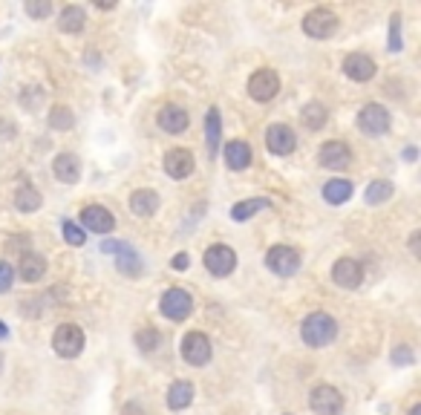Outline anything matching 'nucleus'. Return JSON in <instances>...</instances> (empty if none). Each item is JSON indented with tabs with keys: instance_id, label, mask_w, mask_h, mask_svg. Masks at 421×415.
Returning a JSON list of instances; mask_svg holds the SVG:
<instances>
[{
	"instance_id": "nucleus-1",
	"label": "nucleus",
	"mask_w": 421,
	"mask_h": 415,
	"mask_svg": "<svg viewBox=\"0 0 421 415\" xmlns=\"http://www.w3.org/2000/svg\"><path fill=\"white\" fill-rule=\"evenodd\" d=\"M301 338H303L306 346L323 349V346H329L335 338H338V323H335V317H329V314H323V312H315V314H309V317L303 320Z\"/></svg>"
},
{
	"instance_id": "nucleus-2",
	"label": "nucleus",
	"mask_w": 421,
	"mask_h": 415,
	"mask_svg": "<svg viewBox=\"0 0 421 415\" xmlns=\"http://www.w3.org/2000/svg\"><path fill=\"white\" fill-rule=\"evenodd\" d=\"M266 266L277 277H291V274H298V268H301V251H298V248H291V245H274V248H269V254H266Z\"/></svg>"
},
{
	"instance_id": "nucleus-3",
	"label": "nucleus",
	"mask_w": 421,
	"mask_h": 415,
	"mask_svg": "<svg viewBox=\"0 0 421 415\" xmlns=\"http://www.w3.org/2000/svg\"><path fill=\"white\" fill-rule=\"evenodd\" d=\"M52 349L61 358H78L84 349V331L75 323H64L55 329V338H52Z\"/></svg>"
},
{
	"instance_id": "nucleus-4",
	"label": "nucleus",
	"mask_w": 421,
	"mask_h": 415,
	"mask_svg": "<svg viewBox=\"0 0 421 415\" xmlns=\"http://www.w3.org/2000/svg\"><path fill=\"white\" fill-rule=\"evenodd\" d=\"M280 93V75L274 69H257L248 78V96L254 101H271Z\"/></svg>"
},
{
	"instance_id": "nucleus-5",
	"label": "nucleus",
	"mask_w": 421,
	"mask_h": 415,
	"mask_svg": "<svg viewBox=\"0 0 421 415\" xmlns=\"http://www.w3.org/2000/svg\"><path fill=\"white\" fill-rule=\"evenodd\" d=\"M338 15L335 12H329V9H312L306 18H303V32L309 35V38H318V40H323V38H332L335 32H338Z\"/></svg>"
},
{
	"instance_id": "nucleus-6",
	"label": "nucleus",
	"mask_w": 421,
	"mask_h": 415,
	"mask_svg": "<svg viewBox=\"0 0 421 415\" xmlns=\"http://www.w3.org/2000/svg\"><path fill=\"white\" fill-rule=\"evenodd\" d=\"M193 309V297L185 292V288H167L162 295V303H159V312L171 320H185Z\"/></svg>"
},
{
	"instance_id": "nucleus-7",
	"label": "nucleus",
	"mask_w": 421,
	"mask_h": 415,
	"mask_svg": "<svg viewBox=\"0 0 421 415\" xmlns=\"http://www.w3.org/2000/svg\"><path fill=\"white\" fill-rule=\"evenodd\" d=\"M205 268L214 274V277H228L234 268H237V254H234V248L228 245H211L208 251H205Z\"/></svg>"
},
{
	"instance_id": "nucleus-8",
	"label": "nucleus",
	"mask_w": 421,
	"mask_h": 415,
	"mask_svg": "<svg viewBox=\"0 0 421 415\" xmlns=\"http://www.w3.org/2000/svg\"><path fill=\"white\" fill-rule=\"evenodd\" d=\"M358 127L366 133V136H384L390 130V113L387 107L381 104H366L361 113H358Z\"/></svg>"
},
{
	"instance_id": "nucleus-9",
	"label": "nucleus",
	"mask_w": 421,
	"mask_h": 415,
	"mask_svg": "<svg viewBox=\"0 0 421 415\" xmlns=\"http://www.w3.org/2000/svg\"><path fill=\"white\" fill-rule=\"evenodd\" d=\"M182 358L191 366H205L211 360V341L202 331H188L182 338Z\"/></svg>"
},
{
	"instance_id": "nucleus-10",
	"label": "nucleus",
	"mask_w": 421,
	"mask_h": 415,
	"mask_svg": "<svg viewBox=\"0 0 421 415\" xmlns=\"http://www.w3.org/2000/svg\"><path fill=\"white\" fill-rule=\"evenodd\" d=\"M309 407H312L318 415H341V409H344V398H341V392L335 390V387L320 384V387L312 390V395H309Z\"/></svg>"
},
{
	"instance_id": "nucleus-11",
	"label": "nucleus",
	"mask_w": 421,
	"mask_h": 415,
	"mask_svg": "<svg viewBox=\"0 0 421 415\" xmlns=\"http://www.w3.org/2000/svg\"><path fill=\"white\" fill-rule=\"evenodd\" d=\"M266 147L274 156H288V153H294V147H298V136H294V130L288 124H271L266 130Z\"/></svg>"
},
{
	"instance_id": "nucleus-12",
	"label": "nucleus",
	"mask_w": 421,
	"mask_h": 415,
	"mask_svg": "<svg viewBox=\"0 0 421 415\" xmlns=\"http://www.w3.org/2000/svg\"><path fill=\"white\" fill-rule=\"evenodd\" d=\"M196 168V161H193V153L185 150V147H174V150H167L164 153V174L171 176V179H185L191 176Z\"/></svg>"
},
{
	"instance_id": "nucleus-13",
	"label": "nucleus",
	"mask_w": 421,
	"mask_h": 415,
	"mask_svg": "<svg viewBox=\"0 0 421 415\" xmlns=\"http://www.w3.org/2000/svg\"><path fill=\"white\" fill-rule=\"evenodd\" d=\"M318 161L329 171H344L352 164V150L344 144V142H326L320 150H318Z\"/></svg>"
},
{
	"instance_id": "nucleus-14",
	"label": "nucleus",
	"mask_w": 421,
	"mask_h": 415,
	"mask_svg": "<svg viewBox=\"0 0 421 415\" xmlns=\"http://www.w3.org/2000/svg\"><path fill=\"white\" fill-rule=\"evenodd\" d=\"M332 280H335V285H341V288H358L364 283V268H361L358 260L344 257V260H338L332 266Z\"/></svg>"
},
{
	"instance_id": "nucleus-15",
	"label": "nucleus",
	"mask_w": 421,
	"mask_h": 415,
	"mask_svg": "<svg viewBox=\"0 0 421 415\" xmlns=\"http://www.w3.org/2000/svg\"><path fill=\"white\" fill-rule=\"evenodd\" d=\"M81 225L87 228V231H96V234H110L113 228H116V220H113V214L107 211V208H101V205H87L81 211Z\"/></svg>"
},
{
	"instance_id": "nucleus-16",
	"label": "nucleus",
	"mask_w": 421,
	"mask_h": 415,
	"mask_svg": "<svg viewBox=\"0 0 421 415\" xmlns=\"http://www.w3.org/2000/svg\"><path fill=\"white\" fill-rule=\"evenodd\" d=\"M156 121H159V127L164 133H182V130H188V113L182 107H176V104L162 107L159 115H156Z\"/></svg>"
},
{
	"instance_id": "nucleus-17",
	"label": "nucleus",
	"mask_w": 421,
	"mask_h": 415,
	"mask_svg": "<svg viewBox=\"0 0 421 415\" xmlns=\"http://www.w3.org/2000/svg\"><path fill=\"white\" fill-rule=\"evenodd\" d=\"M52 174H55L61 182L75 185V182L81 179V161H78V156H72V153H61V156H55V161H52Z\"/></svg>"
},
{
	"instance_id": "nucleus-18",
	"label": "nucleus",
	"mask_w": 421,
	"mask_h": 415,
	"mask_svg": "<svg viewBox=\"0 0 421 415\" xmlns=\"http://www.w3.org/2000/svg\"><path fill=\"white\" fill-rule=\"evenodd\" d=\"M344 72L352 78V81H369L375 75V61L369 55H361V52H352L347 55L344 61Z\"/></svg>"
},
{
	"instance_id": "nucleus-19",
	"label": "nucleus",
	"mask_w": 421,
	"mask_h": 415,
	"mask_svg": "<svg viewBox=\"0 0 421 415\" xmlns=\"http://www.w3.org/2000/svg\"><path fill=\"white\" fill-rule=\"evenodd\" d=\"M159 208H162V199H159V193L150 191V188L136 191V193L130 196V211H133L136 217H153Z\"/></svg>"
},
{
	"instance_id": "nucleus-20",
	"label": "nucleus",
	"mask_w": 421,
	"mask_h": 415,
	"mask_svg": "<svg viewBox=\"0 0 421 415\" xmlns=\"http://www.w3.org/2000/svg\"><path fill=\"white\" fill-rule=\"evenodd\" d=\"M223 139V115L217 107H211L205 115V142H208V156H217Z\"/></svg>"
},
{
	"instance_id": "nucleus-21",
	"label": "nucleus",
	"mask_w": 421,
	"mask_h": 415,
	"mask_svg": "<svg viewBox=\"0 0 421 415\" xmlns=\"http://www.w3.org/2000/svg\"><path fill=\"white\" fill-rule=\"evenodd\" d=\"M18 271H21V280H26V283H38L40 277H47V260L40 257V254L26 251V254L21 257Z\"/></svg>"
},
{
	"instance_id": "nucleus-22",
	"label": "nucleus",
	"mask_w": 421,
	"mask_h": 415,
	"mask_svg": "<svg viewBox=\"0 0 421 415\" xmlns=\"http://www.w3.org/2000/svg\"><path fill=\"white\" fill-rule=\"evenodd\" d=\"M223 156H225V164L231 171H245L251 164V147L245 142H228Z\"/></svg>"
},
{
	"instance_id": "nucleus-23",
	"label": "nucleus",
	"mask_w": 421,
	"mask_h": 415,
	"mask_svg": "<svg viewBox=\"0 0 421 415\" xmlns=\"http://www.w3.org/2000/svg\"><path fill=\"white\" fill-rule=\"evenodd\" d=\"M58 26H61V32L78 35V32H84V26H87V12L81 6H64L58 15Z\"/></svg>"
},
{
	"instance_id": "nucleus-24",
	"label": "nucleus",
	"mask_w": 421,
	"mask_h": 415,
	"mask_svg": "<svg viewBox=\"0 0 421 415\" xmlns=\"http://www.w3.org/2000/svg\"><path fill=\"white\" fill-rule=\"evenodd\" d=\"M352 193H355V188H352V182H347V179H329V182L323 185V199H326L329 205H344L347 199H352Z\"/></svg>"
},
{
	"instance_id": "nucleus-25",
	"label": "nucleus",
	"mask_w": 421,
	"mask_h": 415,
	"mask_svg": "<svg viewBox=\"0 0 421 415\" xmlns=\"http://www.w3.org/2000/svg\"><path fill=\"white\" fill-rule=\"evenodd\" d=\"M193 401V384L191 381H176L167 390V407L171 409H185Z\"/></svg>"
},
{
	"instance_id": "nucleus-26",
	"label": "nucleus",
	"mask_w": 421,
	"mask_h": 415,
	"mask_svg": "<svg viewBox=\"0 0 421 415\" xmlns=\"http://www.w3.org/2000/svg\"><path fill=\"white\" fill-rule=\"evenodd\" d=\"M116 266H118L121 274H128V277H139V274H142V257L133 251L130 245H121V248H118Z\"/></svg>"
},
{
	"instance_id": "nucleus-27",
	"label": "nucleus",
	"mask_w": 421,
	"mask_h": 415,
	"mask_svg": "<svg viewBox=\"0 0 421 415\" xmlns=\"http://www.w3.org/2000/svg\"><path fill=\"white\" fill-rule=\"evenodd\" d=\"M271 202L269 199H242V202H237L234 208H231V220L234 222H245V220H251L254 214H260L263 208H269Z\"/></svg>"
},
{
	"instance_id": "nucleus-28",
	"label": "nucleus",
	"mask_w": 421,
	"mask_h": 415,
	"mask_svg": "<svg viewBox=\"0 0 421 415\" xmlns=\"http://www.w3.org/2000/svg\"><path fill=\"white\" fill-rule=\"evenodd\" d=\"M40 205H44V196H40L32 185H23V188L15 193V208H18V211H23V214H35Z\"/></svg>"
},
{
	"instance_id": "nucleus-29",
	"label": "nucleus",
	"mask_w": 421,
	"mask_h": 415,
	"mask_svg": "<svg viewBox=\"0 0 421 415\" xmlns=\"http://www.w3.org/2000/svg\"><path fill=\"white\" fill-rule=\"evenodd\" d=\"M301 118H303V124H306L309 130H320L323 124L329 121V110H326L320 101H312V104H306V107H303Z\"/></svg>"
},
{
	"instance_id": "nucleus-30",
	"label": "nucleus",
	"mask_w": 421,
	"mask_h": 415,
	"mask_svg": "<svg viewBox=\"0 0 421 415\" xmlns=\"http://www.w3.org/2000/svg\"><path fill=\"white\" fill-rule=\"evenodd\" d=\"M393 193H395L393 182H387V179H378V182H372V185L366 188V202H369V205H381V202H387Z\"/></svg>"
},
{
	"instance_id": "nucleus-31",
	"label": "nucleus",
	"mask_w": 421,
	"mask_h": 415,
	"mask_svg": "<svg viewBox=\"0 0 421 415\" xmlns=\"http://www.w3.org/2000/svg\"><path fill=\"white\" fill-rule=\"evenodd\" d=\"M50 124H52L55 130H69L72 124H75V115H72L69 107L58 104V107H52V113H50Z\"/></svg>"
},
{
	"instance_id": "nucleus-32",
	"label": "nucleus",
	"mask_w": 421,
	"mask_h": 415,
	"mask_svg": "<svg viewBox=\"0 0 421 415\" xmlns=\"http://www.w3.org/2000/svg\"><path fill=\"white\" fill-rule=\"evenodd\" d=\"M136 346L142 352H156L162 346V335L156 329H142V331H136Z\"/></svg>"
},
{
	"instance_id": "nucleus-33",
	"label": "nucleus",
	"mask_w": 421,
	"mask_h": 415,
	"mask_svg": "<svg viewBox=\"0 0 421 415\" xmlns=\"http://www.w3.org/2000/svg\"><path fill=\"white\" fill-rule=\"evenodd\" d=\"M61 228H64V239H67L69 245H75V248H81L84 242H87V231H84L81 225H75V222H69V220H67V222H64Z\"/></svg>"
},
{
	"instance_id": "nucleus-34",
	"label": "nucleus",
	"mask_w": 421,
	"mask_h": 415,
	"mask_svg": "<svg viewBox=\"0 0 421 415\" xmlns=\"http://www.w3.org/2000/svg\"><path fill=\"white\" fill-rule=\"evenodd\" d=\"M390 52H401V15L390 18Z\"/></svg>"
},
{
	"instance_id": "nucleus-35",
	"label": "nucleus",
	"mask_w": 421,
	"mask_h": 415,
	"mask_svg": "<svg viewBox=\"0 0 421 415\" xmlns=\"http://www.w3.org/2000/svg\"><path fill=\"white\" fill-rule=\"evenodd\" d=\"M12 280H15V271H12V266H9L6 260H0V295H4V292H9V288H12Z\"/></svg>"
},
{
	"instance_id": "nucleus-36",
	"label": "nucleus",
	"mask_w": 421,
	"mask_h": 415,
	"mask_svg": "<svg viewBox=\"0 0 421 415\" xmlns=\"http://www.w3.org/2000/svg\"><path fill=\"white\" fill-rule=\"evenodd\" d=\"M26 12H29L32 18H50V15H52V4H47V0H44V4H32V0H29Z\"/></svg>"
},
{
	"instance_id": "nucleus-37",
	"label": "nucleus",
	"mask_w": 421,
	"mask_h": 415,
	"mask_svg": "<svg viewBox=\"0 0 421 415\" xmlns=\"http://www.w3.org/2000/svg\"><path fill=\"white\" fill-rule=\"evenodd\" d=\"M393 360H395L398 366H410V363H412V352H410V346H398V349H393Z\"/></svg>"
},
{
	"instance_id": "nucleus-38",
	"label": "nucleus",
	"mask_w": 421,
	"mask_h": 415,
	"mask_svg": "<svg viewBox=\"0 0 421 415\" xmlns=\"http://www.w3.org/2000/svg\"><path fill=\"white\" fill-rule=\"evenodd\" d=\"M188 266H191V257H188V254H185V251H182V254H176V257H174V268H176V271H185V268H188Z\"/></svg>"
},
{
	"instance_id": "nucleus-39",
	"label": "nucleus",
	"mask_w": 421,
	"mask_h": 415,
	"mask_svg": "<svg viewBox=\"0 0 421 415\" xmlns=\"http://www.w3.org/2000/svg\"><path fill=\"white\" fill-rule=\"evenodd\" d=\"M410 248H412V254L418 257V231L412 234V239H410Z\"/></svg>"
},
{
	"instance_id": "nucleus-40",
	"label": "nucleus",
	"mask_w": 421,
	"mask_h": 415,
	"mask_svg": "<svg viewBox=\"0 0 421 415\" xmlns=\"http://www.w3.org/2000/svg\"><path fill=\"white\" fill-rule=\"evenodd\" d=\"M404 159L412 161V159H415V147H407V150H404Z\"/></svg>"
},
{
	"instance_id": "nucleus-41",
	"label": "nucleus",
	"mask_w": 421,
	"mask_h": 415,
	"mask_svg": "<svg viewBox=\"0 0 421 415\" xmlns=\"http://www.w3.org/2000/svg\"><path fill=\"white\" fill-rule=\"evenodd\" d=\"M410 415H421V404H415V407L410 409Z\"/></svg>"
},
{
	"instance_id": "nucleus-42",
	"label": "nucleus",
	"mask_w": 421,
	"mask_h": 415,
	"mask_svg": "<svg viewBox=\"0 0 421 415\" xmlns=\"http://www.w3.org/2000/svg\"><path fill=\"white\" fill-rule=\"evenodd\" d=\"M4 338H6V326H4V323H0V341H4Z\"/></svg>"
}]
</instances>
